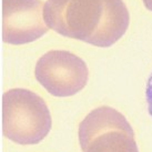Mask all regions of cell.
Here are the masks:
<instances>
[{"instance_id":"cell-1","label":"cell","mask_w":152,"mask_h":152,"mask_svg":"<svg viewBox=\"0 0 152 152\" xmlns=\"http://www.w3.org/2000/svg\"><path fill=\"white\" fill-rule=\"evenodd\" d=\"M43 17L57 34L99 48L114 45L130 23L122 0H47Z\"/></svg>"},{"instance_id":"cell-2","label":"cell","mask_w":152,"mask_h":152,"mask_svg":"<svg viewBox=\"0 0 152 152\" xmlns=\"http://www.w3.org/2000/svg\"><path fill=\"white\" fill-rule=\"evenodd\" d=\"M52 120L46 102L28 89H10L2 96V133L15 143L31 145L50 132Z\"/></svg>"},{"instance_id":"cell-3","label":"cell","mask_w":152,"mask_h":152,"mask_svg":"<svg viewBox=\"0 0 152 152\" xmlns=\"http://www.w3.org/2000/svg\"><path fill=\"white\" fill-rule=\"evenodd\" d=\"M78 137L82 152H139L131 124L111 107H99L87 114Z\"/></svg>"},{"instance_id":"cell-4","label":"cell","mask_w":152,"mask_h":152,"mask_svg":"<svg viewBox=\"0 0 152 152\" xmlns=\"http://www.w3.org/2000/svg\"><path fill=\"white\" fill-rule=\"evenodd\" d=\"M34 76L50 94L66 98L85 88L89 70L85 61L70 51L51 50L37 61Z\"/></svg>"},{"instance_id":"cell-5","label":"cell","mask_w":152,"mask_h":152,"mask_svg":"<svg viewBox=\"0 0 152 152\" xmlns=\"http://www.w3.org/2000/svg\"><path fill=\"white\" fill-rule=\"evenodd\" d=\"M41 0H2V40L8 45H26L41 38L49 27Z\"/></svg>"},{"instance_id":"cell-6","label":"cell","mask_w":152,"mask_h":152,"mask_svg":"<svg viewBox=\"0 0 152 152\" xmlns=\"http://www.w3.org/2000/svg\"><path fill=\"white\" fill-rule=\"evenodd\" d=\"M145 98H147V103H148L149 113L152 117V73L148 79L147 89H145Z\"/></svg>"},{"instance_id":"cell-7","label":"cell","mask_w":152,"mask_h":152,"mask_svg":"<svg viewBox=\"0 0 152 152\" xmlns=\"http://www.w3.org/2000/svg\"><path fill=\"white\" fill-rule=\"evenodd\" d=\"M143 1L144 6H145V8L152 11V0H142Z\"/></svg>"}]
</instances>
